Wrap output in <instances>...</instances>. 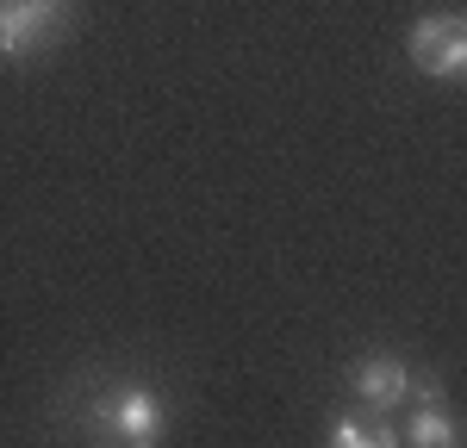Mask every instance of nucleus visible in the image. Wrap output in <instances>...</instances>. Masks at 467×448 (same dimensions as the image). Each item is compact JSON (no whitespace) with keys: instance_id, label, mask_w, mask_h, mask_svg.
<instances>
[{"instance_id":"1","label":"nucleus","mask_w":467,"mask_h":448,"mask_svg":"<svg viewBox=\"0 0 467 448\" xmlns=\"http://www.w3.org/2000/svg\"><path fill=\"white\" fill-rule=\"evenodd\" d=\"M81 417H88V430L119 436V443H131V448H150L162 436V399L150 386H107V392L88 399Z\"/></svg>"},{"instance_id":"2","label":"nucleus","mask_w":467,"mask_h":448,"mask_svg":"<svg viewBox=\"0 0 467 448\" xmlns=\"http://www.w3.org/2000/svg\"><path fill=\"white\" fill-rule=\"evenodd\" d=\"M63 32H69V6L63 0H0V56L6 63L50 50Z\"/></svg>"},{"instance_id":"3","label":"nucleus","mask_w":467,"mask_h":448,"mask_svg":"<svg viewBox=\"0 0 467 448\" xmlns=\"http://www.w3.org/2000/svg\"><path fill=\"white\" fill-rule=\"evenodd\" d=\"M405 56L431 75V81H455V75L467 69V19L462 13H431V19H418L411 37H405Z\"/></svg>"},{"instance_id":"4","label":"nucleus","mask_w":467,"mask_h":448,"mask_svg":"<svg viewBox=\"0 0 467 448\" xmlns=\"http://www.w3.org/2000/svg\"><path fill=\"white\" fill-rule=\"evenodd\" d=\"M349 392H356L368 411H393L411 399V368L399 361V355H368L349 368Z\"/></svg>"},{"instance_id":"5","label":"nucleus","mask_w":467,"mask_h":448,"mask_svg":"<svg viewBox=\"0 0 467 448\" xmlns=\"http://www.w3.org/2000/svg\"><path fill=\"white\" fill-rule=\"evenodd\" d=\"M411 392H418V411H411V423L399 430L411 448H449L455 443V411H449V392H442V380H418L411 373Z\"/></svg>"},{"instance_id":"6","label":"nucleus","mask_w":467,"mask_h":448,"mask_svg":"<svg viewBox=\"0 0 467 448\" xmlns=\"http://www.w3.org/2000/svg\"><path fill=\"white\" fill-rule=\"evenodd\" d=\"M330 443L337 448H380V443H393V430L380 423V411H343L330 423Z\"/></svg>"}]
</instances>
